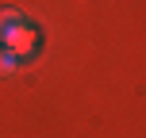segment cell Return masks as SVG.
Segmentation results:
<instances>
[{
  "instance_id": "6da1fadb",
  "label": "cell",
  "mask_w": 146,
  "mask_h": 138,
  "mask_svg": "<svg viewBox=\"0 0 146 138\" xmlns=\"http://www.w3.org/2000/svg\"><path fill=\"white\" fill-rule=\"evenodd\" d=\"M35 38H38L35 27H31V23H19V27L4 38V50H12L15 58H27V54H35Z\"/></svg>"
},
{
  "instance_id": "7a4b0ae2",
  "label": "cell",
  "mask_w": 146,
  "mask_h": 138,
  "mask_svg": "<svg viewBox=\"0 0 146 138\" xmlns=\"http://www.w3.org/2000/svg\"><path fill=\"white\" fill-rule=\"evenodd\" d=\"M19 23H27V15H23L19 8H0V46H4V38L12 35Z\"/></svg>"
},
{
  "instance_id": "3957f363",
  "label": "cell",
  "mask_w": 146,
  "mask_h": 138,
  "mask_svg": "<svg viewBox=\"0 0 146 138\" xmlns=\"http://www.w3.org/2000/svg\"><path fill=\"white\" fill-rule=\"evenodd\" d=\"M15 61H19V58H15L12 50L0 46V77H12V73H15Z\"/></svg>"
}]
</instances>
